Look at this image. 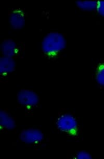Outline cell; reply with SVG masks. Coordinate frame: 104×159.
<instances>
[{"mask_svg":"<svg viewBox=\"0 0 104 159\" xmlns=\"http://www.w3.org/2000/svg\"><path fill=\"white\" fill-rule=\"evenodd\" d=\"M67 40L62 33L57 31L49 32L43 38L41 49L46 55L54 57L66 47Z\"/></svg>","mask_w":104,"mask_h":159,"instance_id":"cell-1","label":"cell"},{"mask_svg":"<svg viewBox=\"0 0 104 159\" xmlns=\"http://www.w3.org/2000/svg\"><path fill=\"white\" fill-rule=\"evenodd\" d=\"M57 129L70 135H76L78 132L79 124L76 118L70 113L60 115L56 121Z\"/></svg>","mask_w":104,"mask_h":159,"instance_id":"cell-2","label":"cell"},{"mask_svg":"<svg viewBox=\"0 0 104 159\" xmlns=\"http://www.w3.org/2000/svg\"><path fill=\"white\" fill-rule=\"evenodd\" d=\"M17 101L21 106L31 107L37 106L39 102V96L35 91L28 89H21L17 93Z\"/></svg>","mask_w":104,"mask_h":159,"instance_id":"cell-3","label":"cell"},{"mask_svg":"<svg viewBox=\"0 0 104 159\" xmlns=\"http://www.w3.org/2000/svg\"><path fill=\"white\" fill-rule=\"evenodd\" d=\"M19 138L20 141L26 144H37L44 140V134L37 128H27L20 132Z\"/></svg>","mask_w":104,"mask_h":159,"instance_id":"cell-4","label":"cell"},{"mask_svg":"<svg viewBox=\"0 0 104 159\" xmlns=\"http://www.w3.org/2000/svg\"><path fill=\"white\" fill-rule=\"evenodd\" d=\"M8 21L10 26L14 30H20L23 28L26 23L24 11L20 8L13 10L8 16Z\"/></svg>","mask_w":104,"mask_h":159,"instance_id":"cell-5","label":"cell"},{"mask_svg":"<svg viewBox=\"0 0 104 159\" xmlns=\"http://www.w3.org/2000/svg\"><path fill=\"white\" fill-rule=\"evenodd\" d=\"M1 51L2 56L13 57L18 51L16 42L11 38H6L1 44Z\"/></svg>","mask_w":104,"mask_h":159,"instance_id":"cell-6","label":"cell"},{"mask_svg":"<svg viewBox=\"0 0 104 159\" xmlns=\"http://www.w3.org/2000/svg\"><path fill=\"white\" fill-rule=\"evenodd\" d=\"M16 62L13 57L2 56L0 58V73L6 75L14 71L16 68Z\"/></svg>","mask_w":104,"mask_h":159,"instance_id":"cell-7","label":"cell"},{"mask_svg":"<svg viewBox=\"0 0 104 159\" xmlns=\"http://www.w3.org/2000/svg\"><path fill=\"white\" fill-rule=\"evenodd\" d=\"M0 126L1 128L6 130H13L16 127V122L8 112L6 111H0Z\"/></svg>","mask_w":104,"mask_h":159,"instance_id":"cell-8","label":"cell"},{"mask_svg":"<svg viewBox=\"0 0 104 159\" xmlns=\"http://www.w3.org/2000/svg\"><path fill=\"white\" fill-rule=\"evenodd\" d=\"M98 1L96 0H77L76 4L78 8L84 11L96 10Z\"/></svg>","mask_w":104,"mask_h":159,"instance_id":"cell-9","label":"cell"},{"mask_svg":"<svg viewBox=\"0 0 104 159\" xmlns=\"http://www.w3.org/2000/svg\"><path fill=\"white\" fill-rule=\"evenodd\" d=\"M95 80L98 84L104 87V63L99 64L97 66Z\"/></svg>","mask_w":104,"mask_h":159,"instance_id":"cell-10","label":"cell"},{"mask_svg":"<svg viewBox=\"0 0 104 159\" xmlns=\"http://www.w3.org/2000/svg\"><path fill=\"white\" fill-rule=\"evenodd\" d=\"M75 157L78 159H91L92 158V156L88 151L81 150L76 153Z\"/></svg>","mask_w":104,"mask_h":159,"instance_id":"cell-11","label":"cell"},{"mask_svg":"<svg viewBox=\"0 0 104 159\" xmlns=\"http://www.w3.org/2000/svg\"><path fill=\"white\" fill-rule=\"evenodd\" d=\"M96 10L99 15L104 16V0L98 1Z\"/></svg>","mask_w":104,"mask_h":159,"instance_id":"cell-12","label":"cell"}]
</instances>
